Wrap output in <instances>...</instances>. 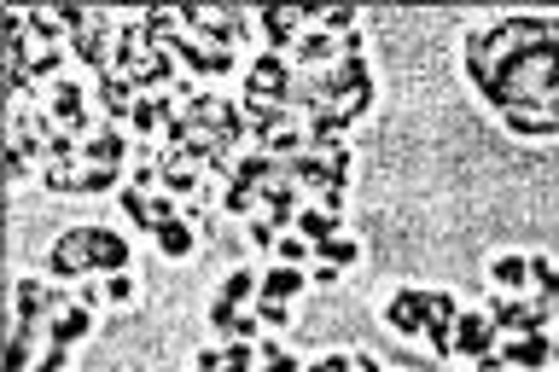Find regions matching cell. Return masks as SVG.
Masks as SVG:
<instances>
[{"label": "cell", "mask_w": 559, "mask_h": 372, "mask_svg": "<svg viewBox=\"0 0 559 372\" xmlns=\"http://www.w3.org/2000/svg\"><path fill=\"white\" fill-rule=\"evenodd\" d=\"M304 372H356V356H321V361H309Z\"/></svg>", "instance_id": "cb8c5ba5"}, {"label": "cell", "mask_w": 559, "mask_h": 372, "mask_svg": "<svg viewBox=\"0 0 559 372\" xmlns=\"http://www.w3.org/2000/svg\"><path fill=\"white\" fill-rule=\"evenodd\" d=\"M304 286H309V274H304V268H286V262H274V268L262 274L257 297H262V303H292V297L304 291Z\"/></svg>", "instance_id": "5bb4252c"}, {"label": "cell", "mask_w": 559, "mask_h": 372, "mask_svg": "<svg viewBox=\"0 0 559 372\" xmlns=\"http://www.w3.org/2000/svg\"><path fill=\"white\" fill-rule=\"evenodd\" d=\"M257 321H262V332H286V321H292V309L286 303H262V297H257Z\"/></svg>", "instance_id": "44dd1931"}, {"label": "cell", "mask_w": 559, "mask_h": 372, "mask_svg": "<svg viewBox=\"0 0 559 372\" xmlns=\"http://www.w3.org/2000/svg\"><path fill=\"white\" fill-rule=\"evenodd\" d=\"M257 286H262V274H251V268H234V274L222 279L216 303H227V309H251V303H257Z\"/></svg>", "instance_id": "2e32d148"}, {"label": "cell", "mask_w": 559, "mask_h": 372, "mask_svg": "<svg viewBox=\"0 0 559 372\" xmlns=\"http://www.w3.org/2000/svg\"><path fill=\"white\" fill-rule=\"evenodd\" d=\"M76 303V291L47 286V279H17L12 286V344H7V372H29L35 356L47 349V321Z\"/></svg>", "instance_id": "3957f363"}, {"label": "cell", "mask_w": 559, "mask_h": 372, "mask_svg": "<svg viewBox=\"0 0 559 372\" xmlns=\"http://www.w3.org/2000/svg\"><path fill=\"white\" fill-rule=\"evenodd\" d=\"M472 372H507V367H501V356H489V361H472Z\"/></svg>", "instance_id": "4316f807"}, {"label": "cell", "mask_w": 559, "mask_h": 372, "mask_svg": "<svg viewBox=\"0 0 559 372\" xmlns=\"http://www.w3.org/2000/svg\"><path fill=\"white\" fill-rule=\"evenodd\" d=\"M175 24H181L192 41H204V47H216V52H234L245 35H251V17H245L239 7H175Z\"/></svg>", "instance_id": "5b68a950"}, {"label": "cell", "mask_w": 559, "mask_h": 372, "mask_svg": "<svg viewBox=\"0 0 559 372\" xmlns=\"http://www.w3.org/2000/svg\"><path fill=\"white\" fill-rule=\"evenodd\" d=\"M501 367H519V372H542L554 367V332H524V338H501Z\"/></svg>", "instance_id": "8fae6325"}, {"label": "cell", "mask_w": 559, "mask_h": 372, "mask_svg": "<svg viewBox=\"0 0 559 372\" xmlns=\"http://www.w3.org/2000/svg\"><path fill=\"white\" fill-rule=\"evenodd\" d=\"M292 227L309 239V251H314V244H326V239H338V216H332V209H297Z\"/></svg>", "instance_id": "e0dca14e"}, {"label": "cell", "mask_w": 559, "mask_h": 372, "mask_svg": "<svg viewBox=\"0 0 559 372\" xmlns=\"http://www.w3.org/2000/svg\"><path fill=\"white\" fill-rule=\"evenodd\" d=\"M472 87L513 134H559V17L513 12L466 35L461 47Z\"/></svg>", "instance_id": "6da1fadb"}, {"label": "cell", "mask_w": 559, "mask_h": 372, "mask_svg": "<svg viewBox=\"0 0 559 372\" xmlns=\"http://www.w3.org/2000/svg\"><path fill=\"white\" fill-rule=\"evenodd\" d=\"M152 239H157V251H164V256H187L192 244H199V233H192V221H187V216L157 221V227H152Z\"/></svg>", "instance_id": "9a60e30c"}, {"label": "cell", "mask_w": 559, "mask_h": 372, "mask_svg": "<svg viewBox=\"0 0 559 372\" xmlns=\"http://www.w3.org/2000/svg\"><path fill=\"white\" fill-rule=\"evenodd\" d=\"M99 286H105V297H111V303H129V297H134V279H129V274H111V279H99Z\"/></svg>", "instance_id": "603a6c76"}, {"label": "cell", "mask_w": 559, "mask_h": 372, "mask_svg": "<svg viewBox=\"0 0 559 372\" xmlns=\"http://www.w3.org/2000/svg\"><path fill=\"white\" fill-rule=\"evenodd\" d=\"M496 349H501L496 321H489L484 309H461V321H454V356H466V361H489Z\"/></svg>", "instance_id": "9c48e42d"}, {"label": "cell", "mask_w": 559, "mask_h": 372, "mask_svg": "<svg viewBox=\"0 0 559 372\" xmlns=\"http://www.w3.org/2000/svg\"><path fill=\"white\" fill-rule=\"evenodd\" d=\"M554 367H559V338H554Z\"/></svg>", "instance_id": "83f0119b"}, {"label": "cell", "mask_w": 559, "mask_h": 372, "mask_svg": "<svg viewBox=\"0 0 559 372\" xmlns=\"http://www.w3.org/2000/svg\"><path fill=\"white\" fill-rule=\"evenodd\" d=\"M356 256H361L356 239H326V244H314V262H326V268H349Z\"/></svg>", "instance_id": "d6986e66"}, {"label": "cell", "mask_w": 559, "mask_h": 372, "mask_svg": "<svg viewBox=\"0 0 559 372\" xmlns=\"http://www.w3.org/2000/svg\"><path fill=\"white\" fill-rule=\"evenodd\" d=\"M304 256H314L304 233H292V239L280 233V244H274V262H286V268H304Z\"/></svg>", "instance_id": "ffe728a7"}, {"label": "cell", "mask_w": 559, "mask_h": 372, "mask_svg": "<svg viewBox=\"0 0 559 372\" xmlns=\"http://www.w3.org/2000/svg\"><path fill=\"white\" fill-rule=\"evenodd\" d=\"M41 111L59 122L64 134H76V140H94V134H99V129H94V105H87V87L70 82V76H59L52 87H41Z\"/></svg>", "instance_id": "8992f818"}, {"label": "cell", "mask_w": 559, "mask_h": 372, "mask_svg": "<svg viewBox=\"0 0 559 372\" xmlns=\"http://www.w3.org/2000/svg\"><path fill=\"white\" fill-rule=\"evenodd\" d=\"M489 274H496V286L507 297H519L524 286H531V256H496V268H489Z\"/></svg>", "instance_id": "ac0fdd59"}, {"label": "cell", "mask_w": 559, "mask_h": 372, "mask_svg": "<svg viewBox=\"0 0 559 372\" xmlns=\"http://www.w3.org/2000/svg\"><path fill=\"white\" fill-rule=\"evenodd\" d=\"M484 314L489 321H496V332L501 338H524V332H548L554 326V309L542 303V297H531V303H524V297H489L484 303Z\"/></svg>", "instance_id": "52a82bcc"}, {"label": "cell", "mask_w": 559, "mask_h": 372, "mask_svg": "<svg viewBox=\"0 0 559 372\" xmlns=\"http://www.w3.org/2000/svg\"><path fill=\"white\" fill-rule=\"evenodd\" d=\"M338 279V268H326V262H314V274H309V286H332Z\"/></svg>", "instance_id": "484cf974"}, {"label": "cell", "mask_w": 559, "mask_h": 372, "mask_svg": "<svg viewBox=\"0 0 559 372\" xmlns=\"http://www.w3.org/2000/svg\"><path fill=\"white\" fill-rule=\"evenodd\" d=\"M64 361H70V349H64V344H47L41 356H35L29 372H64Z\"/></svg>", "instance_id": "7402d4cb"}, {"label": "cell", "mask_w": 559, "mask_h": 372, "mask_svg": "<svg viewBox=\"0 0 559 372\" xmlns=\"http://www.w3.org/2000/svg\"><path fill=\"white\" fill-rule=\"evenodd\" d=\"M257 29L262 35H269V52H286V59H292V47L297 41H304V7H262L257 12Z\"/></svg>", "instance_id": "30bf717a"}, {"label": "cell", "mask_w": 559, "mask_h": 372, "mask_svg": "<svg viewBox=\"0 0 559 372\" xmlns=\"http://www.w3.org/2000/svg\"><path fill=\"white\" fill-rule=\"evenodd\" d=\"M129 152H134L129 134H122L117 122H105L94 140H82V157H76V164H87V169H122V164H129Z\"/></svg>", "instance_id": "4fadbf2b"}, {"label": "cell", "mask_w": 559, "mask_h": 372, "mask_svg": "<svg viewBox=\"0 0 559 372\" xmlns=\"http://www.w3.org/2000/svg\"><path fill=\"white\" fill-rule=\"evenodd\" d=\"M129 239L111 233V227H70V233L52 239L47 251V274L52 279H111L129 274Z\"/></svg>", "instance_id": "277c9868"}, {"label": "cell", "mask_w": 559, "mask_h": 372, "mask_svg": "<svg viewBox=\"0 0 559 372\" xmlns=\"http://www.w3.org/2000/svg\"><path fill=\"white\" fill-rule=\"evenodd\" d=\"M257 372H304V361H297V356H274V361H262Z\"/></svg>", "instance_id": "d4e9b609"}, {"label": "cell", "mask_w": 559, "mask_h": 372, "mask_svg": "<svg viewBox=\"0 0 559 372\" xmlns=\"http://www.w3.org/2000/svg\"><path fill=\"white\" fill-rule=\"evenodd\" d=\"M122 216H129L140 233L152 239L157 221H175V216H181V199H175V192H152V187H122Z\"/></svg>", "instance_id": "ba28073f"}, {"label": "cell", "mask_w": 559, "mask_h": 372, "mask_svg": "<svg viewBox=\"0 0 559 372\" xmlns=\"http://www.w3.org/2000/svg\"><path fill=\"white\" fill-rule=\"evenodd\" d=\"M454 321H461V297L437 286H396V297L384 303V326L402 338H426L443 361L454 356Z\"/></svg>", "instance_id": "7a4b0ae2"}, {"label": "cell", "mask_w": 559, "mask_h": 372, "mask_svg": "<svg viewBox=\"0 0 559 372\" xmlns=\"http://www.w3.org/2000/svg\"><path fill=\"white\" fill-rule=\"evenodd\" d=\"M94 99H99L105 122H129L134 105H140V87L129 76H117V70H99V76H94Z\"/></svg>", "instance_id": "7c38bea8"}]
</instances>
